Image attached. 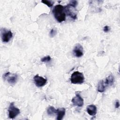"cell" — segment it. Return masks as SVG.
<instances>
[{"label":"cell","instance_id":"cell-1","mask_svg":"<svg viewBox=\"0 0 120 120\" xmlns=\"http://www.w3.org/2000/svg\"><path fill=\"white\" fill-rule=\"evenodd\" d=\"M52 13L55 19L59 22H61L66 20V14L64 7L61 5L58 4L56 5L52 10Z\"/></svg>","mask_w":120,"mask_h":120},{"label":"cell","instance_id":"cell-2","mask_svg":"<svg viewBox=\"0 0 120 120\" xmlns=\"http://www.w3.org/2000/svg\"><path fill=\"white\" fill-rule=\"evenodd\" d=\"M70 82L73 84H82L84 82V77L82 73L75 71L70 77Z\"/></svg>","mask_w":120,"mask_h":120},{"label":"cell","instance_id":"cell-3","mask_svg":"<svg viewBox=\"0 0 120 120\" xmlns=\"http://www.w3.org/2000/svg\"><path fill=\"white\" fill-rule=\"evenodd\" d=\"M8 117L11 119H13L15 118L20 112V110L15 106L14 102H12L10 104L8 109Z\"/></svg>","mask_w":120,"mask_h":120},{"label":"cell","instance_id":"cell-4","mask_svg":"<svg viewBox=\"0 0 120 120\" xmlns=\"http://www.w3.org/2000/svg\"><path fill=\"white\" fill-rule=\"evenodd\" d=\"M3 78L4 80H6L9 83L14 84L16 83L18 76L16 74H12L8 72L3 75Z\"/></svg>","mask_w":120,"mask_h":120},{"label":"cell","instance_id":"cell-5","mask_svg":"<svg viewBox=\"0 0 120 120\" xmlns=\"http://www.w3.org/2000/svg\"><path fill=\"white\" fill-rule=\"evenodd\" d=\"M2 41L4 43L8 42L13 37V33L10 30L1 29L0 30Z\"/></svg>","mask_w":120,"mask_h":120},{"label":"cell","instance_id":"cell-6","mask_svg":"<svg viewBox=\"0 0 120 120\" xmlns=\"http://www.w3.org/2000/svg\"><path fill=\"white\" fill-rule=\"evenodd\" d=\"M34 82L38 87H41L45 86L47 83V80L44 77L38 75H36L34 76Z\"/></svg>","mask_w":120,"mask_h":120},{"label":"cell","instance_id":"cell-7","mask_svg":"<svg viewBox=\"0 0 120 120\" xmlns=\"http://www.w3.org/2000/svg\"><path fill=\"white\" fill-rule=\"evenodd\" d=\"M71 101L74 105L77 106L78 107L82 106L84 104L83 99L78 93L76 94L75 96L72 98Z\"/></svg>","mask_w":120,"mask_h":120},{"label":"cell","instance_id":"cell-8","mask_svg":"<svg viewBox=\"0 0 120 120\" xmlns=\"http://www.w3.org/2000/svg\"><path fill=\"white\" fill-rule=\"evenodd\" d=\"M73 52L75 56L77 58H80L83 55V47L80 44H77L75 46Z\"/></svg>","mask_w":120,"mask_h":120},{"label":"cell","instance_id":"cell-9","mask_svg":"<svg viewBox=\"0 0 120 120\" xmlns=\"http://www.w3.org/2000/svg\"><path fill=\"white\" fill-rule=\"evenodd\" d=\"M73 9H75V8L70 6L68 4L64 7V9L66 13L68 15L70 16L73 19H76L77 18V14L74 11H73Z\"/></svg>","mask_w":120,"mask_h":120},{"label":"cell","instance_id":"cell-10","mask_svg":"<svg viewBox=\"0 0 120 120\" xmlns=\"http://www.w3.org/2000/svg\"><path fill=\"white\" fill-rule=\"evenodd\" d=\"M87 112L90 115L95 116L97 112V107L94 105H89L87 107Z\"/></svg>","mask_w":120,"mask_h":120},{"label":"cell","instance_id":"cell-11","mask_svg":"<svg viewBox=\"0 0 120 120\" xmlns=\"http://www.w3.org/2000/svg\"><path fill=\"white\" fill-rule=\"evenodd\" d=\"M114 82V77L112 75H108L105 80L104 82L106 87L108 86H112L113 85Z\"/></svg>","mask_w":120,"mask_h":120},{"label":"cell","instance_id":"cell-12","mask_svg":"<svg viewBox=\"0 0 120 120\" xmlns=\"http://www.w3.org/2000/svg\"><path fill=\"white\" fill-rule=\"evenodd\" d=\"M66 110L64 108H60L57 109L56 113L57 114V120H61L63 119L64 116L65 114Z\"/></svg>","mask_w":120,"mask_h":120},{"label":"cell","instance_id":"cell-13","mask_svg":"<svg viewBox=\"0 0 120 120\" xmlns=\"http://www.w3.org/2000/svg\"><path fill=\"white\" fill-rule=\"evenodd\" d=\"M106 87L105 85L104 82V80H101L99 82L98 85V91L99 92H104L106 89Z\"/></svg>","mask_w":120,"mask_h":120},{"label":"cell","instance_id":"cell-14","mask_svg":"<svg viewBox=\"0 0 120 120\" xmlns=\"http://www.w3.org/2000/svg\"><path fill=\"white\" fill-rule=\"evenodd\" d=\"M57 109H55V108L52 106H50L48 107L47 109V113L48 115L50 116H52L56 113Z\"/></svg>","mask_w":120,"mask_h":120},{"label":"cell","instance_id":"cell-15","mask_svg":"<svg viewBox=\"0 0 120 120\" xmlns=\"http://www.w3.org/2000/svg\"><path fill=\"white\" fill-rule=\"evenodd\" d=\"M41 2L43 3L44 4L46 5L48 7H51L53 6L54 2L50 0H42Z\"/></svg>","mask_w":120,"mask_h":120},{"label":"cell","instance_id":"cell-16","mask_svg":"<svg viewBox=\"0 0 120 120\" xmlns=\"http://www.w3.org/2000/svg\"><path fill=\"white\" fill-rule=\"evenodd\" d=\"M51 58L50 57V56L49 55H47L46 56L44 57L43 58H42L41 59V61L43 62H45V63H47V62H49L51 61Z\"/></svg>","mask_w":120,"mask_h":120},{"label":"cell","instance_id":"cell-17","mask_svg":"<svg viewBox=\"0 0 120 120\" xmlns=\"http://www.w3.org/2000/svg\"><path fill=\"white\" fill-rule=\"evenodd\" d=\"M78 2L76 0H71L69 1V3L68 4V5H69L70 6H71L72 7L74 8H76V6L77 5Z\"/></svg>","mask_w":120,"mask_h":120},{"label":"cell","instance_id":"cell-18","mask_svg":"<svg viewBox=\"0 0 120 120\" xmlns=\"http://www.w3.org/2000/svg\"><path fill=\"white\" fill-rule=\"evenodd\" d=\"M57 33V30L56 29L53 28V29H52L50 32V36L51 37V38H53V37H54L56 34Z\"/></svg>","mask_w":120,"mask_h":120},{"label":"cell","instance_id":"cell-19","mask_svg":"<svg viewBox=\"0 0 120 120\" xmlns=\"http://www.w3.org/2000/svg\"><path fill=\"white\" fill-rule=\"evenodd\" d=\"M103 30L105 32H108L109 30H110V28L109 27V26H105L104 27V29H103Z\"/></svg>","mask_w":120,"mask_h":120},{"label":"cell","instance_id":"cell-20","mask_svg":"<svg viewBox=\"0 0 120 120\" xmlns=\"http://www.w3.org/2000/svg\"><path fill=\"white\" fill-rule=\"evenodd\" d=\"M115 107L116 108H118L120 107V102L119 100H117L115 103Z\"/></svg>","mask_w":120,"mask_h":120}]
</instances>
